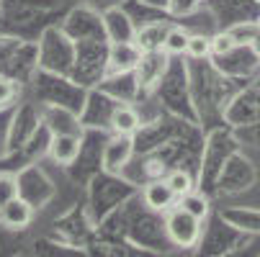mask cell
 <instances>
[{
    "mask_svg": "<svg viewBox=\"0 0 260 257\" xmlns=\"http://www.w3.org/2000/svg\"><path fill=\"white\" fill-rule=\"evenodd\" d=\"M108 126L114 129V134L132 136V134H134L139 126H142V121H139V114L134 111L132 105H126V103H119V105H114V111H111Z\"/></svg>",
    "mask_w": 260,
    "mask_h": 257,
    "instance_id": "cell-10",
    "label": "cell"
},
{
    "mask_svg": "<svg viewBox=\"0 0 260 257\" xmlns=\"http://www.w3.org/2000/svg\"><path fill=\"white\" fill-rule=\"evenodd\" d=\"M201 0H165V6L173 16H188L199 8Z\"/></svg>",
    "mask_w": 260,
    "mask_h": 257,
    "instance_id": "cell-19",
    "label": "cell"
},
{
    "mask_svg": "<svg viewBox=\"0 0 260 257\" xmlns=\"http://www.w3.org/2000/svg\"><path fill=\"white\" fill-rule=\"evenodd\" d=\"M185 54L193 57V59H204L211 54V39L204 33H191L188 36V44H185Z\"/></svg>",
    "mask_w": 260,
    "mask_h": 257,
    "instance_id": "cell-16",
    "label": "cell"
},
{
    "mask_svg": "<svg viewBox=\"0 0 260 257\" xmlns=\"http://www.w3.org/2000/svg\"><path fill=\"white\" fill-rule=\"evenodd\" d=\"M18 196V182L11 175H0V206H6L8 201H13Z\"/></svg>",
    "mask_w": 260,
    "mask_h": 257,
    "instance_id": "cell-18",
    "label": "cell"
},
{
    "mask_svg": "<svg viewBox=\"0 0 260 257\" xmlns=\"http://www.w3.org/2000/svg\"><path fill=\"white\" fill-rule=\"evenodd\" d=\"M142 52L132 44V42H119V44H111L108 49V67L114 72H134L137 62H139Z\"/></svg>",
    "mask_w": 260,
    "mask_h": 257,
    "instance_id": "cell-7",
    "label": "cell"
},
{
    "mask_svg": "<svg viewBox=\"0 0 260 257\" xmlns=\"http://www.w3.org/2000/svg\"><path fill=\"white\" fill-rule=\"evenodd\" d=\"M211 39V52L216 54V57H227L230 52H235L237 49V44L232 42V36L224 31V33H216V36H209Z\"/></svg>",
    "mask_w": 260,
    "mask_h": 257,
    "instance_id": "cell-17",
    "label": "cell"
},
{
    "mask_svg": "<svg viewBox=\"0 0 260 257\" xmlns=\"http://www.w3.org/2000/svg\"><path fill=\"white\" fill-rule=\"evenodd\" d=\"M103 31L108 36L111 44H119V42H132L134 39V23L129 21V16L119 8H111L103 18Z\"/></svg>",
    "mask_w": 260,
    "mask_h": 257,
    "instance_id": "cell-6",
    "label": "cell"
},
{
    "mask_svg": "<svg viewBox=\"0 0 260 257\" xmlns=\"http://www.w3.org/2000/svg\"><path fill=\"white\" fill-rule=\"evenodd\" d=\"M31 218H34V208L21 196H16L6 206H0V224L8 229H26L31 224Z\"/></svg>",
    "mask_w": 260,
    "mask_h": 257,
    "instance_id": "cell-5",
    "label": "cell"
},
{
    "mask_svg": "<svg viewBox=\"0 0 260 257\" xmlns=\"http://www.w3.org/2000/svg\"><path fill=\"white\" fill-rule=\"evenodd\" d=\"M80 134H52L49 155L57 165H72L80 157Z\"/></svg>",
    "mask_w": 260,
    "mask_h": 257,
    "instance_id": "cell-4",
    "label": "cell"
},
{
    "mask_svg": "<svg viewBox=\"0 0 260 257\" xmlns=\"http://www.w3.org/2000/svg\"><path fill=\"white\" fill-rule=\"evenodd\" d=\"M142 196H144L147 208H152V211H170V208L178 203V196L170 191V186H168L165 180H152V182H147Z\"/></svg>",
    "mask_w": 260,
    "mask_h": 257,
    "instance_id": "cell-8",
    "label": "cell"
},
{
    "mask_svg": "<svg viewBox=\"0 0 260 257\" xmlns=\"http://www.w3.org/2000/svg\"><path fill=\"white\" fill-rule=\"evenodd\" d=\"M132 155H134V139L124 134H114L103 146V170L111 175L121 172L129 165Z\"/></svg>",
    "mask_w": 260,
    "mask_h": 257,
    "instance_id": "cell-3",
    "label": "cell"
},
{
    "mask_svg": "<svg viewBox=\"0 0 260 257\" xmlns=\"http://www.w3.org/2000/svg\"><path fill=\"white\" fill-rule=\"evenodd\" d=\"M165 33H168V26H162V23H147L142 28H134L132 44L139 52H157V49H162Z\"/></svg>",
    "mask_w": 260,
    "mask_h": 257,
    "instance_id": "cell-9",
    "label": "cell"
},
{
    "mask_svg": "<svg viewBox=\"0 0 260 257\" xmlns=\"http://www.w3.org/2000/svg\"><path fill=\"white\" fill-rule=\"evenodd\" d=\"M47 124L52 134H80V124L67 108H52L47 114Z\"/></svg>",
    "mask_w": 260,
    "mask_h": 257,
    "instance_id": "cell-11",
    "label": "cell"
},
{
    "mask_svg": "<svg viewBox=\"0 0 260 257\" xmlns=\"http://www.w3.org/2000/svg\"><path fill=\"white\" fill-rule=\"evenodd\" d=\"M165 182L170 186V191H173L178 198L193 191V177H191L188 172H183V170H173V172L165 177Z\"/></svg>",
    "mask_w": 260,
    "mask_h": 257,
    "instance_id": "cell-15",
    "label": "cell"
},
{
    "mask_svg": "<svg viewBox=\"0 0 260 257\" xmlns=\"http://www.w3.org/2000/svg\"><path fill=\"white\" fill-rule=\"evenodd\" d=\"M232 36V42L237 47H255L260 42V23H252V21H245V23H237L227 31Z\"/></svg>",
    "mask_w": 260,
    "mask_h": 257,
    "instance_id": "cell-12",
    "label": "cell"
},
{
    "mask_svg": "<svg viewBox=\"0 0 260 257\" xmlns=\"http://www.w3.org/2000/svg\"><path fill=\"white\" fill-rule=\"evenodd\" d=\"M257 62H260V57H257Z\"/></svg>",
    "mask_w": 260,
    "mask_h": 257,
    "instance_id": "cell-21",
    "label": "cell"
},
{
    "mask_svg": "<svg viewBox=\"0 0 260 257\" xmlns=\"http://www.w3.org/2000/svg\"><path fill=\"white\" fill-rule=\"evenodd\" d=\"M165 232L173 244L188 249V247H196V242L201 239V222L188 216L185 211H180L178 206H173L165 218Z\"/></svg>",
    "mask_w": 260,
    "mask_h": 257,
    "instance_id": "cell-1",
    "label": "cell"
},
{
    "mask_svg": "<svg viewBox=\"0 0 260 257\" xmlns=\"http://www.w3.org/2000/svg\"><path fill=\"white\" fill-rule=\"evenodd\" d=\"M178 208L185 211L188 216H193V218H199V222H204L206 213H209V201H206L201 193L191 191V193H185V196L178 198Z\"/></svg>",
    "mask_w": 260,
    "mask_h": 257,
    "instance_id": "cell-13",
    "label": "cell"
},
{
    "mask_svg": "<svg viewBox=\"0 0 260 257\" xmlns=\"http://www.w3.org/2000/svg\"><path fill=\"white\" fill-rule=\"evenodd\" d=\"M165 69H168V54L162 49L157 52H142L137 67H134V83L137 88H152L162 80L165 75Z\"/></svg>",
    "mask_w": 260,
    "mask_h": 257,
    "instance_id": "cell-2",
    "label": "cell"
},
{
    "mask_svg": "<svg viewBox=\"0 0 260 257\" xmlns=\"http://www.w3.org/2000/svg\"><path fill=\"white\" fill-rule=\"evenodd\" d=\"M11 98H13V85H11L8 80L0 78V108L8 105V103H11Z\"/></svg>",
    "mask_w": 260,
    "mask_h": 257,
    "instance_id": "cell-20",
    "label": "cell"
},
{
    "mask_svg": "<svg viewBox=\"0 0 260 257\" xmlns=\"http://www.w3.org/2000/svg\"><path fill=\"white\" fill-rule=\"evenodd\" d=\"M188 31H183V28H178V26H173V28H168V33H165V42H162V52L165 54H183L185 52V44H188Z\"/></svg>",
    "mask_w": 260,
    "mask_h": 257,
    "instance_id": "cell-14",
    "label": "cell"
}]
</instances>
